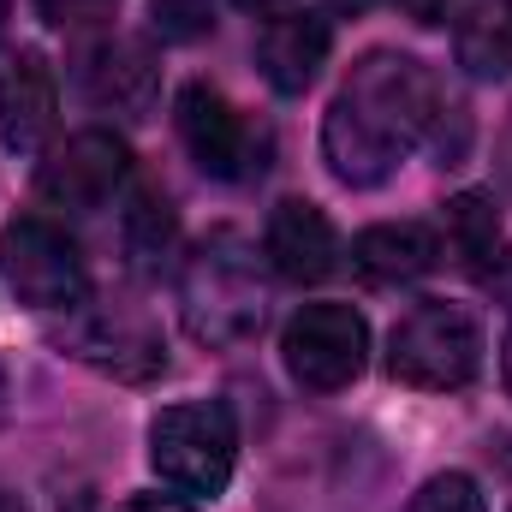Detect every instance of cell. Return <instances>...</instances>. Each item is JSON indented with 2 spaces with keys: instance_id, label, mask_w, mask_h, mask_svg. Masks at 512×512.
<instances>
[{
  "instance_id": "5bb4252c",
  "label": "cell",
  "mask_w": 512,
  "mask_h": 512,
  "mask_svg": "<svg viewBox=\"0 0 512 512\" xmlns=\"http://www.w3.org/2000/svg\"><path fill=\"white\" fill-rule=\"evenodd\" d=\"M441 262V233L423 221H382L352 239V268L370 286H411Z\"/></svg>"
},
{
  "instance_id": "e0dca14e",
  "label": "cell",
  "mask_w": 512,
  "mask_h": 512,
  "mask_svg": "<svg viewBox=\"0 0 512 512\" xmlns=\"http://www.w3.org/2000/svg\"><path fill=\"white\" fill-rule=\"evenodd\" d=\"M173 245H179L173 203H167L161 191H137L131 209H126V256H131V268L161 274V262L173 256Z\"/></svg>"
},
{
  "instance_id": "ffe728a7",
  "label": "cell",
  "mask_w": 512,
  "mask_h": 512,
  "mask_svg": "<svg viewBox=\"0 0 512 512\" xmlns=\"http://www.w3.org/2000/svg\"><path fill=\"white\" fill-rule=\"evenodd\" d=\"M155 18H161L167 36H197V30H209V6H203V0H155Z\"/></svg>"
},
{
  "instance_id": "83f0119b",
  "label": "cell",
  "mask_w": 512,
  "mask_h": 512,
  "mask_svg": "<svg viewBox=\"0 0 512 512\" xmlns=\"http://www.w3.org/2000/svg\"><path fill=\"white\" fill-rule=\"evenodd\" d=\"M0 36H6V0H0Z\"/></svg>"
},
{
  "instance_id": "52a82bcc",
  "label": "cell",
  "mask_w": 512,
  "mask_h": 512,
  "mask_svg": "<svg viewBox=\"0 0 512 512\" xmlns=\"http://www.w3.org/2000/svg\"><path fill=\"white\" fill-rule=\"evenodd\" d=\"M54 340H60V352H72L78 364H90L114 382H155L167 370L161 328L131 304H90L84 298L78 310H66V328Z\"/></svg>"
},
{
  "instance_id": "6da1fadb",
  "label": "cell",
  "mask_w": 512,
  "mask_h": 512,
  "mask_svg": "<svg viewBox=\"0 0 512 512\" xmlns=\"http://www.w3.org/2000/svg\"><path fill=\"white\" fill-rule=\"evenodd\" d=\"M447 108V90L435 72L411 54H364L352 78L340 84L328 120H322V155L340 185L370 191L399 173V161L429 143L435 114Z\"/></svg>"
},
{
  "instance_id": "ac0fdd59",
  "label": "cell",
  "mask_w": 512,
  "mask_h": 512,
  "mask_svg": "<svg viewBox=\"0 0 512 512\" xmlns=\"http://www.w3.org/2000/svg\"><path fill=\"white\" fill-rule=\"evenodd\" d=\"M405 512H483V489H477L465 471H441V477H429V483L411 495Z\"/></svg>"
},
{
  "instance_id": "603a6c76",
  "label": "cell",
  "mask_w": 512,
  "mask_h": 512,
  "mask_svg": "<svg viewBox=\"0 0 512 512\" xmlns=\"http://www.w3.org/2000/svg\"><path fill=\"white\" fill-rule=\"evenodd\" d=\"M328 6H334V12H370L376 0H328Z\"/></svg>"
},
{
  "instance_id": "7402d4cb",
  "label": "cell",
  "mask_w": 512,
  "mask_h": 512,
  "mask_svg": "<svg viewBox=\"0 0 512 512\" xmlns=\"http://www.w3.org/2000/svg\"><path fill=\"white\" fill-rule=\"evenodd\" d=\"M120 512H191V507L173 501V495H137V501H126Z\"/></svg>"
},
{
  "instance_id": "7c38bea8",
  "label": "cell",
  "mask_w": 512,
  "mask_h": 512,
  "mask_svg": "<svg viewBox=\"0 0 512 512\" xmlns=\"http://www.w3.org/2000/svg\"><path fill=\"white\" fill-rule=\"evenodd\" d=\"M60 114V78L36 48H18L0 66V149L36 155Z\"/></svg>"
},
{
  "instance_id": "5b68a950",
  "label": "cell",
  "mask_w": 512,
  "mask_h": 512,
  "mask_svg": "<svg viewBox=\"0 0 512 512\" xmlns=\"http://www.w3.org/2000/svg\"><path fill=\"white\" fill-rule=\"evenodd\" d=\"M0 274L18 292V304L42 316H66L90 298V268H84L78 239L54 227L48 215H18L0 227Z\"/></svg>"
},
{
  "instance_id": "44dd1931",
  "label": "cell",
  "mask_w": 512,
  "mask_h": 512,
  "mask_svg": "<svg viewBox=\"0 0 512 512\" xmlns=\"http://www.w3.org/2000/svg\"><path fill=\"white\" fill-rule=\"evenodd\" d=\"M393 6H399L405 18H417V24H441V18H447L459 0H393Z\"/></svg>"
},
{
  "instance_id": "9a60e30c",
  "label": "cell",
  "mask_w": 512,
  "mask_h": 512,
  "mask_svg": "<svg viewBox=\"0 0 512 512\" xmlns=\"http://www.w3.org/2000/svg\"><path fill=\"white\" fill-rule=\"evenodd\" d=\"M453 60L495 84V78H512V0H471L453 24Z\"/></svg>"
},
{
  "instance_id": "8fae6325",
  "label": "cell",
  "mask_w": 512,
  "mask_h": 512,
  "mask_svg": "<svg viewBox=\"0 0 512 512\" xmlns=\"http://www.w3.org/2000/svg\"><path fill=\"white\" fill-rule=\"evenodd\" d=\"M78 84L96 108H114V114H149L155 108V90H161V66L149 54V42L137 36H102L78 54Z\"/></svg>"
},
{
  "instance_id": "30bf717a",
  "label": "cell",
  "mask_w": 512,
  "mask_h": 512,
  "mask_svg": "<svg viewBox=\"0 0 512 512\" xmlns=\"http://www.w3.org/2000/svg\"><path fill=\"white\" fill-rule=\"evenodd\" d=\"M262 262H268L280 280H292V286L328 280V274L340 268L334 221H328L316 203H304V197L274 203V215H268V227H262Z\"/></svg>"
},
{
  "instance_id": "9c48e42d",
  "label": "cell",
  "mask_w": 512,
  "mask_h": 512,
  "mask_svg": "<svg viewBox=\"0 0 512 512\" xmlns=\"http://www.w3.org/2000/svg\"><path fill=\"white\" fill-rule=\"evenodd\" d=\"M131 179V149L114 137V131L90 126L72 131L36 173V191L42 203L54 209H72V215H96L120 197V185Z\"/></svg>"
},
{
  "instance_id": "d4e9b609",
  "label": "cell",
  "mask_w": 512,
  "mask_h": 512,
  "mask_svg": "<svg viewBox=\"0 0 512 512\" xmlns=\"http://www.w3.org/2000/svg\"><path fill=\"white\" fill-rule=\"evenodd\" d=\"M233 6H245V12H274L280 0H233Z\"/></svg>"
},
{
  "instance_id": "3957f363",
  "label": "cell",
  "mask_w": 512,
  "mask_h": 512,
  "mask_svg": "<svg viewBox=\"0 0 512 512\" xmlns=\"http://www.w3.org/2000/svg\"><path fill=\"white\" fill-rule=\"evenodd\" d=\"M149 465L185 501H215L239 465V423L221 399H185L155 411L149 423Z\"/></svg>"
},
{
  "instance_id": "7a4b0ae2",
  "label": "cell",
  "mask_w": 512,
  "mask_h": 512,
  "mask_svg": "<svg viewBox=\"0 0 512 512\" xmlns=\"http://www.w3.org/2000/svg\"><path fill=\"white\" fill-rule=\"evenodd\" d=\"M179 304H185V328L191 340L233 352L256 340L262 310H268V280H262V256L245 233L221 227L209 233L179 268Z\"/></svg>"
},
{
  "instance_id": "4fadbf2b",
  "label": "cell",
  "mask_w": 512,
  "mask_h": 512,
  "mask_svg": "<svg viewBox=\"0 0 512 512\" xmlns=\"http://www.w3.org/2000/svg\"><path fill=\"white\" fill-rule=\"evenodd\" d=\"M328 48H334V24L322 12H274L256 36V66L274 96H304L328 66Z\"/></svg>"
},
{
  "instance_id": "484cf974",
  "label": "cell",
  "mask_w": 512,
  "mask_h": 512,
  "mask_svg": "<svg viewBox=\"0 0 512 512\" xmlns=\"http://www.w3.org/2000/svg\"><path fill=\"white\" fill-rule=\"evenodd\" d=\"M501 370H507V387H512V328H507V346H501Z\"/></svg>"
},
{
  "instance_id": "cb8c5ba5",
  "label": "cell",
  "mask_w": 512,
  "mask_h": 512,
  "mask_svg": "<svg viewBox=\"0 0 512 512\" xmlns=\"http://www.w3.org/2000/svg\"><path fill=\"white\" fill-rule=\"evenodd\" d=\"M6 411H12V387H6V370H0V423H6Z\"/></svg>"
},
{
  "instance_id": "ba28073f",
  "label": "cell",
  "mask_w": 512,
  "mask_h": 512,
  "mask_svg": "<svg viewBox=\"0 0 512 512\" xmlns=\"http://www.w3.org/2000/svg\"><path fill=\"white\" fill-rule=\"evenodd\" d=\"M286 376L310 393H340L370 364V322L352 304H304L280 334Z\"/></svg>"
},
{
  "instance_id": "d6986e66",
  "label": "cell",
  "mask_w": 512,
  "mask_h": 512,
  "mask_svg": "<svg viewBox=\"0 0 512 512\" xmlns=\"http://www.w3.org/2000/svg\"><path fill=\"white\" fill-rule=\"evenodd\" d=\"M36 12H42L54 30H84V24L108 18V12H114V0H36Z\"/></svg>"
},
{
  "instance_id": "8992f818",
  "label": "cell",
  "mask_w": 512,
  "mask_h": 512,
  "mask_svg": "<svg viewBox=\"0 0 512 512\" xmlns=\"http://www.w3.org/2000/svg\"><path fill=\"white\" fill-rule=\"evenodd\" d=\"M173 126H179L185 155H191L209 179H221V185H245L256 173H268V155H274L268 131L251 126V120H245L215 84H203V78H191V84L179 90Z\"/></svg>"
},
{
  "instance_id": "2e32d148",
  "label": "cell",
  "mask_w": 512,
  "mask_h": 512,
  "mask_svg": "<svg viewBox=\"0 0 512 512\" xmlns=\"http://www.w3.org/2000/svg\"><path fill=\"white\" fill-rule=\"evenodd\" d=\"M441 239H447V251L459 256L471 274H489V262L501 256V215H495V203L483 191H459L447 203V215H441Z\"/></svg>"
},
{
  "instance_id": "277c9868",
  "label": "cell",
  "mask_w": 512,
  "mask_h": 512,
  "mask_svg": "<svg viewBox=\"0 0 512 512\" xmlns=\"http://www.w3.org/2000/svg\"><path fill=\"white\" fill-rule=\"evenodd\" d=\"M483 370V328L465 304L429 298L417 310H405L387 334V376L423 393H453L471 387Z\"/></svg>"
},
{
  "instance_id": "4316f807",
  "label": "cell",
  "mask_w": 512,
  "mask_h": 512,
  "mask_svg": "<svg viewBox=\"0 0 512 512\" xmlns=\"http://www.w3.org/2000/svg\"><path fill=\"white\" fill-rule=\"evenodd\" d=\"M0 512H24V507H18V495H12V489H0Z\"/></svg>"
}]
</instances>
